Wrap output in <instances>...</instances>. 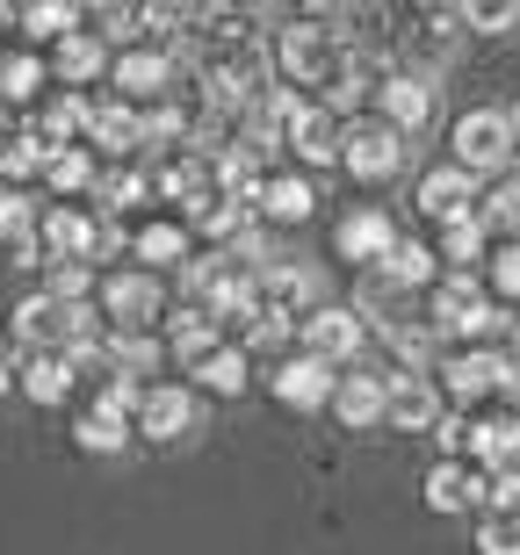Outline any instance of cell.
<instances>
[{
  "mask_svg": "<svg viewBox=\"0 0 520 555\" xmlns=\"http://www.w3.org/2000/svg\"><path fill=\"white\" fill-rule=\"evenodd\" d=\"M448 144H456V173H499L513 159V130H506L499 108H470Z\"/></svg>",
  "mask_w": 520,
  "mask_h": 555,
  "instance_id": "cell-1",
  "label": "cell"
},
{
  "mask_svg": "<svg viewBox=\"0 0 520 555\" xmlns=\"http://www.w3.org/2000/svg\"><path fill=\"white\" fill-rule=\"evenodd\" d=\"M15 332H22V347L65 353L73 339H80V304H59V296H29V304L15 310Z\"/></svg>",
  "mask_w": 520,
  "mask_h": 555,
  "instance_id": "cell-2",
  "label": "cell"
},
{
  "mask_svg": "<svg viewBox=\"0 0 520 555\" xmlns=\"http://www.w3.org/2000/svg\"><path fill=\"white\" fill-rule=\"evenodd\" d=\"M340 159H347L362 181H383V173H397V130H383V124L340 130Z\"/></svg>",
  "mask_w": 520,
  "mask_h": 555,
  "instance_id": "cell-3",
  "label": "cell"
},
{
  "mask_svg": "<svg viewBox=\"0 0 520 555\" xmlns=\"http://www.w3.org/2000/svg\"><path fill=\"white\" fill-rule=\"evenodd\" d=\"M304 347H312L318 369H333V361H347V353L362 347V318H354V310H312V318H304Z\"/></svg>",
  "mask_w": 520,
  "mask_h": 555,
  "instance_id": "cell-4",
  "label": "cell"
},
{
  "mask_svg": "<svg viewBox=\"0 0 520 555\" xmlns=\"http://www.w3.org/2000/svg\"><path fill=\"white\" fill-rule=\"evenodd\" d=\"M383 418H391V426H405V433H427L441 418L434 383H427V375H397V383H383Z\"/></svg>",
  "mask_w": 520,
  "mask_h": 555,
  "instance_id": "cell-5",
  "label": "cell"
},
{
  "mask_svg": "<svg viewBox=\"0 0 520 555\" xmlns=\"http://www.w3.org/2000/svg\"><path fill=\"white\" fill-rule=\"evenodd\" d=\"M427 116H434V87L419 80V73H397V80H383V130H427Z\"/></svg>",
  "mask_w": 520,
  "mask_h": 555,
  "instance_id": "cell-6",
  "label": "cell"
},
{
  "mask_svg": "<svg viewBox=\"0 0 520 555\" xmlns=\"http://www.w3.org/2000/svg\"><path fill=\"white\" fill-rule=\"evenodd\" d=\"M102 304H109V318H116L124 332H138V325L160 318V282H152V274H116V282L102 288Z\"/></svg>",
  "mask_w": 520,
  "mask_h": 555,
  "instance_id": "cell-7",
  "label": "cell"
},
{
  "mask_svg": "<svg viewBox=\"0 0 520 555\" xmlns=\"http://www.w3.org/2000/svg\"><path fill=\"white\" fill-rule=\"evenodd\" d=\"M138 426H145L152 440H181V433L195 426V404H188V390H152L145 404H138Z\"/></svg>",
  "mask_w": 520,
  "mask_h": 555,
  "instance_id": "cell-8",
  "label": "cell"
},
{
  "mask_svg": "<svg viewBox=\"0 0 520 555\" xmlns=\"http://www.w3.org/2000/svg\"><path fill=\"white\" fill-rule=\"evenodd\" d=\"M419 209H427V217H441V224H456L462 209H470V173H456V166L427 173V181H419Z\"/></svg>",
  "mask_w": 520,
  "mask_h": 555,
  "instance_id": "cell-9",
  "label": "cell"
},
{
  "mask_svg": "<svg viewBox=\"0 0 520 555\" xmlns=\"http://www.w3.org/2000/svg\"><path fill=\"white\" fill-rule=\"evenodd\" d=\"M333 412L347 418V426H376V418H383V375H347V383H333Z\"/></svg>",
  "mask_w": 520,
  "mask_h": 555,
  "instance_id": "cell-10",
  "label": "cell"
},
{
  "mask_svg": "<svg viewBox=\"0 0 520 555\" xmlns=\"http://www.w3.org/2000/svg\"><path fill=\"white\" fill-rule=\"evenodd\" d=\"M275 397H282V404H318V397H333V375L304 353V361H290V369L275 375Z\"/></svg>",
  "mask_w": 520,
  "mask_h": 555,
  "instance_id": "cell-11",
  "label": "cell"
},
{
  "mask_svg": "<svg viewBox=\"0 0 520 555\" xmlns=\"http://www.w3.org/2000/svg\"><path fill=\"white\" fill-rule=\"evenodd\" d=\"M441 325H448V332H484V325H492V304H484L470 282H448V288H441Z\"/></svg>",
  "mask_w": 520,
  "mask_h": 555,
  "instance_id": "cell-12",
  "label": "cell"
},
{
  "mask_svg": "<svg viewBox=\"0 0 520 555\" xmlns=\"http://www.w3.org/2000/svg\"><path fill=\"white\" fill-rule=\"evenodd\" d=\"M441 375H448V390H456V397H492L506 383V369L492 361V353H462V361H448Z\"/></svg>",
  "mask_w": 520,
  "mask_h": 555,
  "instance_id": "cell-13",
  "label": "cell"
},
{
  "mask_svg": "<svg viewBox=\"0 0 520 555\" xmlns=\"http://www.w3.org/2000/svg\"><path fill=\"white\" fill-rule=\"evenodd\" d=\"M290 138H296V152H304V159H340V124L333 116H326V108H304V116H296L290 124Z\"/></svg>",
  "mask_w": 520,
  "mask_h": 555,
  "instance_id": "cell-14",
  "label": "cell"
},
{
  "mask_svg": "<svg viewBox=\"0 0 520 555\" xmlns=\"http://www.w3.org/2000/svg\"><path fill=\"white\" fill-rule=\"evenodd\" d=\"M22 390L37 397V404H59V397L73 390V361H65V353H37V361L22 369Z\"/></svg>",
  "mask_w": 520,
  "mask_h": 555,
  "instance_id": "cell-15",
  "label": "cell"
},
{
  "mask_svg": "<svg viewBox=\"0 0 520 555\" xmlns=\"http://www.w3.org/2000/svg\"><path fill=\"white\" fill-rule=\"evenodd\" d=\"M427 498H434V513H462V505L484 498V491H478V476L462 469V462H441V469L427 476Z\"/></svg>",
  "mask_w": 520,
  "mask_h": 555,
  "instance_id": "cell-16",
  "label": "cell"
},
{
  "mask_svg": "<svg viewBox=\"0 0 520 555\" xmlns=\"http://www.w3.org/2000/svg\"><path fill=\"white\" fill-rule=\"evenodd\" d=\"M116 87H124V94H167V59H152V51L116 59Z\"/></svg>",
  "mask_w": 520,
  "mask_h": 555,
  "instance_id": "cell-17",
  "label": "cell"
},
{
  "mask_svg": "<svg viewBox=\"0 0 520 555\" xmlns=\"http://www.w3.org/2000/svg\"><path fill=\"white\" fill-rule=\"evenodd\" d=\"M340 246H347V253H354V260H383V253H391V246H397V231H391V224H383V217H354V224H347V231H340Z\"/></svg>",
  "mask_w": 520,
  "mask_h": 555,
  "instance_id": "cell-18",
  "label": "cell"
},
{
  "mask_svg": "<svg viewBox=\"0 0 520 555\" xmlns=\"http://www.w3.org/2000/svg\"><path fill=\"white\" fill-rule=\"evenodd\" d=\"M456 22H470V29H484V37H506V29H520V0H492V8H456Z\"/></svg>",
  "mask_w": 520,
  "mask_h": 555,
  "instance_id": "cell-19",
  "label": "cell"
},
{
  "mask_svg": "<svg viewBox=\"0 0 520 555\" xmlns=\"http://www.w3.org/2000/svg\"><path fill=\"white\" fill-rule=\"evenodd\" d=\"M478 548L484 555H520V513H484Z\"/></svg>",
  "mask_w": 520,
  "mask_h": 555,
  "instance_id": "cell-20",
  "label": "cell"
},
{
  "mask_svg": "<svg viewBox=\"0 0 520 555\" xmlns=\"http://www.w3.org/2000/svg\"><path fill=\"white\" fill-rule=\"evenodd\" d=\"M59 73H65V80H94V73H102V43H94V37H65Z\"/></svg>",
  "mask_w": 520,
  "mask_h": 555,
  "instance_id": "cell-21",
  "label": "cell"
},
{
  "mask_svg": "<svg viewBox=\"0 0 520 555\" xmlns=\"http://www.w3.org/2000/svg\"><path fill=\"white\" fill-rule=\"evenodd\" d=\"M174 353H188V361L217 353V332H210V318H174Z\"/></svg>",
  "mask_w": 520,
  "mask_h": 555,
  "instance_id": "cell-22",
  "label": "cell"
},
{
  "mask_svg": "<svg viewBox=\"0 0 520 555\" xmlns=\"http://www.w3.org/2000/svg\"><path fill=\"white\" fill-rule=\"evenodd\" d=\"M427 260H434L427 246H391L383 253V274H391V282H427V274H434Z\"/></svg>",
  "mask_w": 520,
  "mask_h": 555,
  "instance_id": "cell-23",
  "label": "cell"
},
{
  "mask_svg": "<svg viewBox=\"0 0 520 555\" xmlns=\"http://www.w3.org/2000/svg\"><path fill=\"white\" fill-rule=\"evenodd\" d=\"M22 22H29V37H65L73 29V8H59V0H37V8H22Z\"/></svg>",
  "mask_w": 520,
  "mask_h": 555,
  "instance_id": "cell-24",
  "label": "cell"
},
{
  "mask_svg": "<svg viewBox=\"0 0 520 555\" xmlns=\"http://www.w3.org/2000/svg\"><path fill=\"white\" fill-rule=\"evenodd\" d=\"M43 159H51V144H43L37 130H22V138L8 144V152H0V166H8V173H37Z\"/></svg>",
  "mask_w": 520,
  "mask_h": 555,
  "instance_id": "cell-25",
  "label": "cell"
},
{
  "mask_svg": "<svg viewBox=\"0 0 520 555\" xmlns=\"http://www.w3.org/2000/svg\"><path fill=\"white\" fill-rule=\"evenodd\" d=\"M268 217H282V224H290V217H312V188L304 181H275L268 188Z\"/></svg>",
  "mask_w": 520,
  "mask_h": 555,
  "instance_id": "cell-26",
  "label": "cell"
},
{
  "mask_svg": "<svg viewBox=\"0 0 520 555\" xmlns=\"http://www.w3.org/2000/svg\"><path fill=\"white\" fill-rule=\"evenodd\" d=\"M441 246H448V260H462V268H470V260H478V253H484V224H478V217H456Z\"/></svg>",
  "mask_w": 520,
  "mask_h": 555,
  "instance_id": "cell-27",
  "label": "cell"
},
{
  "mask_svg": "<svg viewBox=\"0 0 520 555\" xmlns=\"http://www.w3.org/2000/svg\"><path fill=\"white\" fill-rule=\"evenodd\" d=\"M203 383L210 390H239L246 383V353H203Z\"/></svg>",
  "mask_w": 520,
  "mask_h": 555,
  "instance_id": "cell-28",
  "label": "cell"
},
{
  "mask_svg": "<svg viewBox=\"0 0 520 555\" xmlns=\"http://www.w3.org/2000/svg\"><path fill=\"white\" fill-rule=\"evenodd\" d=\"M0 246L8 253H29V209L15 195H0Z\"/></svg>",
  "mask_w": 520,
  "mask_h": 555,
  "instance_id": "cell-29",
  "label": "cell"
},
{
  "mask_svg": "<svg viewBox=\"0 0 520 555\" xmlns=\"http://www.w3.org/2000/svg\"><path fill=\"white\" fill-rule=\"evenodd\" d=\"M94 138L102 144H138V116H130V108H94Z\"/></svg>",
  "mask_w": 520,
  "mask_h": 555,
  "instance_id": "cell-30",
  "label": "cell"
},
{
  "mask_svg": "<svg viewBox=\"0 0 520 555\" xmlns=\"http://www.w3.org/2000/svg\"><path fill=\"white\" fill-rule=\"evenodd\" d=\"M80 448H94V454L124 448V426H116V418H109V412H94V418H87V426H80Z\"/></svg>",
  "mask_w": 520,
  "mask_h": 555,
  "instance_id": "cell-31",
  "label": "cell"
},
{
  "mask_svg": "<svg viewBox=\"0 0 520 555\" xmlns=\"http://www.w3.org/2000/svg\"><path fill=\"white\" fill-rule=\"evenodd\" d=\"M43 173H51L59 188H87V159H80V152H51V159H43Z\"/></svg>",
  "mask_w": 520,
  "mask_h": 555,
  "instance_id": "cell-32",
  "label": "cell"
},
{
  "mask_svg": "<svg viewBox=\"0 0 520 555\" xmlns=\"http://www.w3.org/2000/svg\"><path fill=\"white\" fill-rule=\"evenodd\" d=\"M138 246H145V260H174V253L188 246V231H174V224H152L145 238H138Z\"/></svg>",
  "mask_w": 520,
  "mask_h": 555,
  "instance_id": "cell-33",
  "label": "cell"
},
{
  "mask_svg": "<svg viewBox=\"0 0 520 555\" xmlns=\"http://www.w3.org/2000/svg\"><path fill=\"white\" fill-rule=\"evenodd\" d=\"M80 288H87V268H80V260H59V288H51V296H59V304H73Z\"/></svg>",
  "mask_w": 520,
  "mask_h": 555,
  "instance_id": "cell-34",
  "label": "cell"
},
{
  "mask_svg": "<svg viewBox=\"0 0 520 555\" xmlns=\"http://www.w3.org/2000/svg\"><path fill=\"white\" fill-rule=\"evenodd\" d=\"M499 288H506V296H520V246L499 253Z\"/></svg>",
  "mask_w": 520,
  "mask_h": 555,
  "instance_id": "cell-35",
  "label": "cell"
},
{
  "mask_svg": "<svg viewBox=\"0 0 520 555\" xmlns=\"http://www.w3.org/2000/svg\"><path fill=\"white\" fill-rule=\"evenodd\" d=\"M29 80H37V65H29V59H15V65H8V80H0V87H8V94H29Z\"/></svg>",
  "mask_w": 520,
  "mask_h": 555,
  "instance_id": "cell-36",
  "label": "cell"
},
{
  "mask_svg": "<svg viewBox=\"0 0 520 555\" xmlns=\"http://www.w3.org/2000/svg\"><path fill=\"white\" fill-rule=\"evenodd\" d=\"M116 361H124V369H152V347H138V339H116Z\"/></svg>",
  "mask_w": 520,
  "mask_h": 555,
  "instance_id": "cell-37",
  "label": "cell"
},
{
  "mask_svg": "<svg viewBox=\"0 0 520 555\" xmlns=\"http://www.w3.org/2000/svg\"><path fill=\"white\" fill-rule=\"evenodd\" d=\"M506 130H513V152H520V108H513V116H506Z\"/></svg>",
  "mask_w": 520,
  "mask_h": 555,
  "instance_id": "cell-38",
  "label": "cell"
},
{
  "mask_svg": "<svg viewBox=\"0 0 520 555\" xmlns=\"http://www.w3.org/2000/svg\"><path fill=\"white\" fill-rule=\"evenodd\" d=\"M0 390H8V369H0Z\"/></svg>",
  "mask_w": 520,
  "mask_h": 555,
  "instance_id": "cell-39",
  "label": "cell"
},
{
  "mask_svg": "<svg viewBox=\"0 0 520 555\" xmlns=\"http://www.w3.org/2000/svg\"><path fill=\"white\" fill-rule=\"evenodd\" d=\"M0 22H8V8H0Z\"/></svg>",
  "mask_w": 520,
  "mask_h": 555,
  "instance_id": "cell-40",
  "label": "cell"
}]
</instances>
